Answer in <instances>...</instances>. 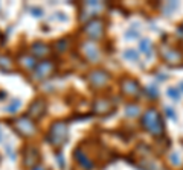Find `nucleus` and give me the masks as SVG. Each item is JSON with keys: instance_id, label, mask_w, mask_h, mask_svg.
Segmentation results:
<instances>
[{"instance_id": "f257e3e1", "label": "nucleus", "mask_w": 183, "mask_h": 170, "mask_svg": "<svg viewBox=\"0 0 183 170\" xmlns=\"http://www.w3.org/2000/svg\"><path fill=\"white\" fill-rule=\"evenodd\" d=\"M69 140V126L67 121H53L47 132V141L50 143L53 147H61L64 143Z\"/></svg>"}, {"instance_id": "f03ea898", "label": "nucleus", "mask_w": 183, "mask_h": 170, "mask_svg": "<svg viewBox=\"0 0 183 170\" xmlns=\"http://www.w3.org/2000/svg\"><path fill=\"white\" fill-rule=\"evenodd\" d=\"M22 158H23L25 169H35L40 164L41 155H40V151L35 146H25L23 152H22Z\"/></svg>"}, {"instance_id": "7ed1b4c3", "label": "nucleus", "mask_w": 183, "mask_h": 170, "mask_svg": "<svg viewBox=\"0 0 183 170\" xmlns=\"http://www.w3.org/2000/svg\"><path fill=\"white\" fill-rule=\"evenodd\" d=\"M46 108H47V103H46V99L44 97H37L35 100L31 102V105L28 106V112H26V117L31 119L32 121L34 120H40L44 115L46 112Z\"/></svg>"}, {"instance_id": "20e7f679", "label": "nucleus", "mask_w": 183, "mask_h": 170, "mask_svg": "<svg viewBox=\"0 0 183 170\" xmlns=\"http://www.w3.org/2000/svg\"><path fill=\"white\" fill-rule=\"evenodd\" d=\"M15 123V129L20 135H23V137H28V135H32L35 132V125H34V121L28 117H22L14 121Z\"/></svg>"}, {"instance_id": "39448f33", "label": "nucleus", "mask_w": 183, "mask_h": 170, "mask_svg": "<svg viewBox=\"0 0 183 170\" xmlns=\"http://www.w3.org/2000/svg\"><path fill=\"white\" fill-rule=\"evenodd\" d=\"M84 32L89 35V38L92 40H98L102 35V22L99 18H95L92 22H89V24L84 28Z\"/></svg>"}, {"instance_id": "423d86ee", "label": "nucleus", "mask_w": 183, "mask_h": 170, "mask_svg": "<svg viewBox=\"0 0 183 170\" xmlns=\"http://www.w3.org/2000/svg\"><path fill=\"white\" fill-rule=\"evenodd\" d=\"M107 80H108V74H107L104 70H93V71H90V74H89V82H90V85H93L95 88L102 87Z\"/></svg>"}, {"instance_id": "0eeeda50", "label": "nucleus", "mask_w": 183, "mask_h": 170, "mask_svg": "<svg viewBox=\"0 0 183 170\" xmlns=\"http://www.w3.org/2000/svg\"><path fill=\"white\" fill-rule=\"evenodd\" d=\"M73 156H75V160H76L78 164H79V166H83L84 169H93V162H92V160L84 153V151H83V149H81L79 146H76V149L73 151Z\"/></svg>"}, {"instance_id": "6e6552de", "label": "nucleus", "mask_w": 183, "mask_h": 170, "mask_svg": "<svg viewBox=\"0 0 183 170\" xmlns=\"http://www.w3.org/2000/svg\"><path fill=\"white\" fill-rule=\"evenodd\" d=\"M31 52H32V55L37 56V58H46V56L50 55L49 46L41 43V41H35V43H34L31 46Z\"/></svg>"}, {"instance_id": "1a4fd4ad", "label": "nucleus", "mask_w": 183, "mask_h": 170, "mask_svg": "<svg viewBox=\"0 0 183 170\" xmlns=\"http://www.w3.org/2000/svg\"><path fill=\"white\" fill-rule=\"evenodd\" d=\"M111 110V103L107 99H96L93 102V111L96 114H105Z\"/></svg>"}, {"instance_id": "9d476101", "label": "nucleus", "mask_w": 183, "mask_h": 170, "mask_svg": "<svg viewBox=\"0 0 183 170\" xmlns=\"http://www.w3.org/2000/svg\"><path fill=\"white\" fill-rule=\"evenodd\" d=\"M52 69H53V65L49 62V61H44V62H40L35 67V74L38 78H44V76H47V74L52 71Z\"/></svg>"}, {"instance_id": "9b49d317", "label": "nucleus", "mask_w": 183, "mask_h": 170, "mask_svg": "<svg viewBox=\"0 0 183 170\" xmlns=\"http://www.w3.org/2000/svg\"><path fill=\"white\" fill-rule=\"evenodd\" d=\"M0 69L3 71H12L14 70V64L9 56H5V55H0Z\"/></svg>"}, {"instance_id": "f8f14e48", "label": "nucleus", "mask_w": 183, "mask_h": 170, "mask_svg": "<svg viewBox=\"0 0 183 170\" xmlns=\"http://www.w3.org/2000/svg\"><path fill=\"white\" fill-rule=\"evenodd\" d=\"M67 47H69V40H67V38H61V40H58V41L55 43V49H57L60 53L66 52Z\"/></svg>"}, {"instance_id": "ddd939ff", "label": "nucleus", "mask_w": 183, "mask_h": 170, "mask_svg": "<svg viewBox=\"0 0 183 170\" xmlns=\"http://www.w3.org/2000/svg\"><path fill=\"white\" fill-rule=\"evenodd\" d=\"M124 91L125 93H136L137 91V84L134 82V80H128V82L124 85Z\"/></svg>"}, {"instance_id": "4468645a", "label": "nucleus", "mask_w": 183, "mask_h": 170, "mask_svg": "<svg viewBox=\"0 0 183 170\" xmlns=\"http://www.w3.org/2000/svg\"><path fill=\"white\" fill-rule=\"evenodd\" d=\"M23 61V65H26V67H28V69H35V61H34L32 58H29V56H26V58H23L22 59Z\"/></svg>"}, {"instance_id": "2eb2a0df", "label": "nucleus", "mask_w": 183, "mask_h": 170, "mask_svg": "<svg viewBox=\"0 0 183 170\" xmlns=\"http://www.w3.org/2000/svg\"><path fill=\"white\" fill-rule=\"evenodd\" d=\"M18 106H20V100L15 99V100H12V103L8 106V111H9V112H15Z\"/></svg>"}, {"instance_id": "dca6fc26", "label": "nucleus", "mask_w": 183, "mask_h": 170, "mask_svg": "<svg viewBox=\"0 0 183 170\" xmlns=\"http://www.w3.org/2000/svg\"><path fill=\"white\" fill-rule=\"evenodd\" d=\"M124 56H125V58H128V59H136V53H134L131 49H128V52H125V53H124Z\"/></svg>"}, {"instance_id": "f3484780", "label": "nucleus", "mask_w": 183, "mask_h": 170, "mask_svg": "<svg viewBox=\"0 0 183 170\" xmlns=\"http://www.w3.org/2000/svg\"><path fill=\"white\" fill-rule=\"evenodd\" d=\"M127 114H130V115L137 114V108H136V106H130V108H127Z\"/></svg>"}, {"instance_id": "a211bd4d", "label": "nucleus", "mask_w": 183, "mask_h": 170, "mask_svg": "<svg viewBox=\"0 0 183 170\" xmlns=\"http://www.w3.org/2000/svg\"><path fill=\"white\" fill-rule=\"evenodd\" d=\"M168 93H169V94H171V96L174 97V100H177V99H179V93L175 91L174 88H169V91H168Z\"/></svg>"}, {"instance_id": "6ab92c4d", "label": "nucleus", "mask_w": 183, "mask_h": 170, "mask_svg": "<svg viewBox=\"0 0 183 170\" xmlns=\"http://www.w3.org/2000/svg\"><path fill=\"white\" fill-rule=\"evenodd\" d=\"M5 41H6V38H5V35L2 32H0V47H2L3 44H5Z\"/></svg>"}, {"instance_id": "aec40b11", "label": "nucleus", "mask_w": 183, "mask_h": 170, "mask_svg": "<svg viewBox=\"0 0 183 170\" xmlns=\"http://www.w3.org/2000/svg\"><path fill=\"white\" fill-rule=\"evenodd\" d=\"M6 97H8V94H6L5 91H0V100H5Z\"/></svg>"}, {"instance_id": "412c9836", "label": "nucleus", "mask_w": 183, "mask_h": 170, "mask_svg": "<svg viewBox=\"0 0 183 170\" xmlns=\"http://www.w3.org/2000/svg\"><path fill=\"white\" fill-rule=\"evenodd\" d=\"M0 141H2V131H0Z\"/></svg>"}, {"instance_id": "4be33fe9", "label": "nucleus", "mask_w": 183, "mask_h": 170, "mask_svg": "<svg viewBox=\"0 0 183 170\" xmlns=\"http://www.w3.org/2000/svg\"><path fill=\"white\" fill-rule=\"evenodd\" d=\"M34 170H41V169H34Z\"/></svg>"}]
</instances>
